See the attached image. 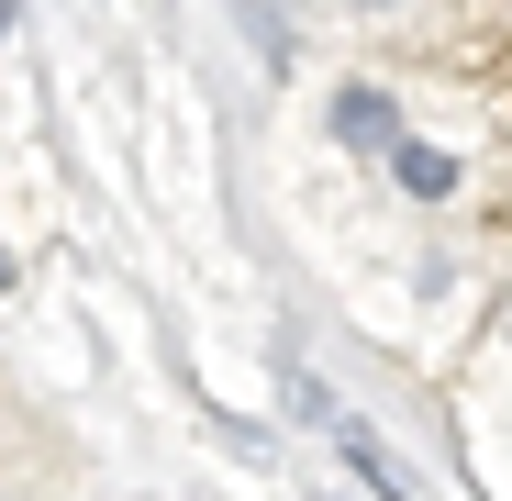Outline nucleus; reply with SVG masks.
I'll use <instances>...</instances> for the list:
<instances>
[{"mask_svg":"<svg viewBox=\"0 0 512 501\" xmlns=\"http://www.w3.org/2000/svg\"><path fill=\"white\" fill-rule=\"evenodd\" d=\"M390 167H401L412 201H446V190H457V156H446V145H390Z\"/></svg>","mask_w":512,"mask_h":501,"instance_id":"f257e3e1","label":"nucleus"},{"mask_svg":"<svg viewBox=\"0 0 512 501\" xmlns=\"http://www.w3.org/2000/svg\"><path fill=\"white\" fill-rule=\"evenodd\" d=\"M334 134H346V145H390V101L379 90H346V101H334Z\"/></svg>","mask_w":512,"mask_h":501,"instance_id":"f03ea898","label":"nucleus"},{"mask_svg":"<svg viewBox=\"0 0 512 501\" xmlns=\"http://www.w3.org/2000/svg\"><path fill=\"white\" fill-rule=\"evenodd\" d=\"M0 34H12V0H0Z\"/></svg>","mask_w":512,"mask_h":501,"instance_id":"7ed1b4c3","label":"nucleus"},{"mask_svg":"<svg viewBox=\"0 0 512 501\" xmlns=\"http://www.w3.org/2000/svg\"><path fill=\"white\" fill-rule=\"evenodd\" d=\"M357 12H390V0H357Z\"/></svg>","mask_w":512,"mask_h":501,"instance_id":"20e7f679","label":"nucleus"}]
</instances>
